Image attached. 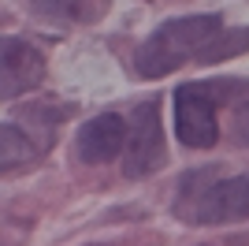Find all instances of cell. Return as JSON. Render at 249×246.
<instances>
[{"label":"cell","mask_w":249,"mask_h":246,"mask_svg":"<svg viewBox=\"0 0 249 246\" xmlns=\"http://www.w3.org/2000/svg\"><path fill=\"white\" fill-rule=\"evenodd\" d=\"M223 38V19L219 15H182L156 26L138 49L134 63L142 79H164L186 60H208V52Z\"/></svg>","instance_id":"cell-1"},{"label":"cell","mask_w":249,"mask_h":246,"mask_svg":"<svg viewBox=\"0 0 249 246\" xmlns=\"http://www.w3.org/2000/svg\"><path fill=\"white\" fill-rule=\"evenodd\" d=\"M175 134L178 142L190 149H208L216 145L219 127H216V104L208 97L205 86H178L175 90Z\"/></svg>","instance_id":"cell-2"},{"label":"cell","mask_w":249,"mask_h":246,"mask_svg":"<svg viewBox=\"0 0 249 246\" xmlns=\"http://www.w3.org/2000/svg\"><path fill=\"white\" fill-rule=\"evenodd\" d=\"M164 164V131H160V104L145 101L134 108V123H130V138H126L123 153V172L130 179L149 175Z\"/></svg>","instance_id":"cell-3"},{"label":"cell","mask_w":249,"mask_h":246,"mask_svg":"<svg viewBox=\"0 0 249 246\" xmlns=\"http://www.w3.org/2000/svg\"><path fill=\"white\" fill-rule=\"evenodd\" d=\"M45 79V56L30 41L4 38L0 41V97H19Z\"/></svg>","instance_id":"cell-4"},{"label":"cell","mask_w":249,"mask_h":246,"mask_svg":"<svg viewBox=\"0 0 249 246\" xmlns=\"http://www.w3.org/2000/svg\"><path fill=\"white\" fill-rule=\"evenodd\" d=\"M126 138H130V123L115 112H104L78 127L74 149L86 164H108L119 153H126Z\"/></svg>","instance_id":"cell-5"},{"label":"cell","mask_w":249,"mask_h":246,"mask_svg":"<svg viewBox=\"0 0 249 246\" xmlns=\"http://www.w3.org/2000/svg\"><path fill=\"white\" fill-rule=\"evenodd\" d=\"M194 220L197 224H234L249 220V175L219 179L194 202Z\"/></svg>","instance_id":"cell-6"},{"label":"cell","mask_w":249,"mask_h":246,"mask_svg":"<svg viewBox=\"0 0 249 246\" xmlns=\"http://www.w3.org/2000/svg\"><path fill=\"white\" fill-rule=\"evenodd\" d=\"M37 149H41V142H34L30 131L19 127V120H11V123L0 127V168H4V172H11V168L22 164V161H30Z\"/></svg>","instance_id":"cell-7"},{"label":"cell","mask_w":249,"mask_h":246,"mask_svg":"<svg viewBox=\"0 0 249 246\" xmlns=\"http://www.w3.org/2000/svg\"><path fill=\"white\" fill-rule=\"evenodd\" d=\"M34 11L41 19H52V22H78L89 15V4L93 0H30Z\"/></svg>","instance_id":"cell-8"},{"label":"cell","mask_w":249,"mask_h":246,"mask_svg":"<svg viewBox=\"0 0 249 246\" xmlns=\"http://www.w3.org/2000/svg\"><path fill=\"white\" fill-rule=\"evenodd\" d=\"M234 138H238V142H246V145H249V101L242 104L238 112H234Z\"/></svg>","instance_id":"cell-9"}]
</instances>
